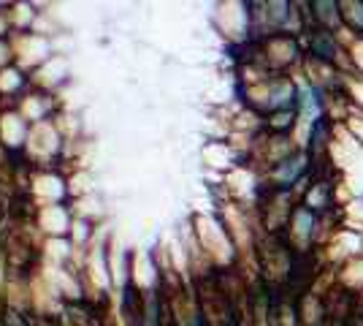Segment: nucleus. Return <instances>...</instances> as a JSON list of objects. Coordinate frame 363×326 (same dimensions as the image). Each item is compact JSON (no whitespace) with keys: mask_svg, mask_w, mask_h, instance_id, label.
<instances>
[{"mask_svg":"<svg viewBox=\"0 0 363 326\" xmlns=\"http://www.w3.org/2000/svg\"><path fill=\"white\" fill-rule=\"evenodd\" d=\"M339 11L352 31H363V3H339Z\"/></svg>","mask_w":363,"mask_h":326,"instance_id":"nucleus-2","label":"nucleus"},{"mask_svg":"<svg viewBox=\"0 0 363 326\" xmlns=\"http://www.w3.org/2000/svg\"><path fill=\"white\" fill-rule=\"evenodd\" d=\"M312 52H315V58L333 60V58L339 55V44H336L333 33L331 31H318V33H315V38H312Z\"/></svg>","mask_w":363,"mask_h":326,"instance_id":"nucleus-1","label":"nucleus"}]
</instances>
